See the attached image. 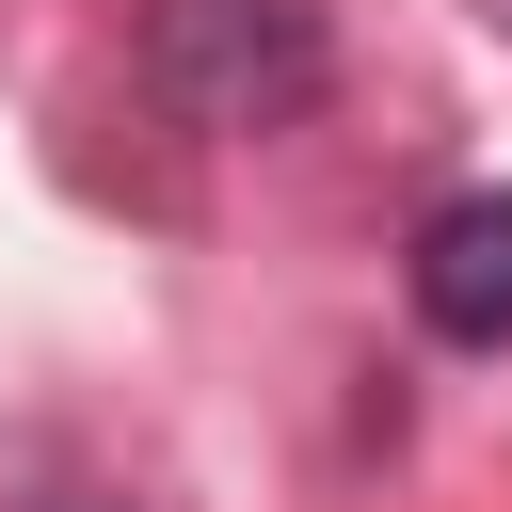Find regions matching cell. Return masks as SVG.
Returning a JSON list of instances; mask_svg holds the SVG:
<instances>
[{
	"label": "cell",
	"mask_w": 512,
	"mask_h": 512,
	"mask_svg": "<svg viewBox=\"0 0 512 512\" xmlns=\"http://www.w3.org/2000/svg\"><path fill=\"white\" fill-rule=\"evenodd\" d=\"M336 80V32L320 0H144V96L208 144H272L304 128Z\"/></svg>",
	"instance_id": "cell-1"
},
{
	"label": "cell",
	"mask_w": 512,
	"mask_h": 512,
	"mask_svg": "<svg viewBox=\"0 0 512 512\" xmlns=\"http://www.w3.org/2000/svg\"><path fill=\"white\" fill-rule=\"evenodd\" d=\"M400 272H416V320L448 352H512V192H448Z\"/></svg>",
	"instance_id": "cell-2"
}]
</instances>
